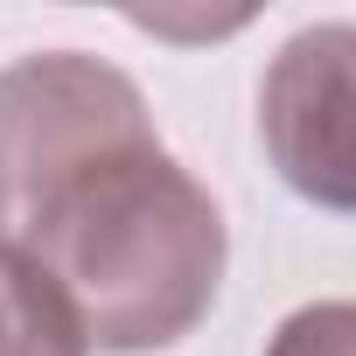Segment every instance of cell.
Wrapping results in <instances>:
<instances>
[{"label":"cell","instance_id":"cell-5","mask_svg":"<svg viewBox=\"0 0 356 356\" xmlns=\"http://www.w3.org/2000/svg\"><path fill=\"white\" fill-rule=\"evenodd\" d=\"M266 356H356V300H307V307H293L273 328Z\"/></svg>","mask_w":356,"mask_h":356},{"label":"cell","instance_id":"cell-2","mask_svg":"<svg viewBox=\"0 0 356 356\" xmlns=\"http://www.w3.org/2000/svg\"><path fill=\"white\" fill-rule=\"evenodd\" d=\"M154 147L140 84L84 49H42L0 70V245H22L35 217L98 161Z\"/></svg>","mask_w":356,"mask_h":356},{"label":"cell","instance_id":"cell-3","mask_svg":"<svg viewBox=\"0 0 356 356\" xmlns=\"http://www.w3.org/2000/svg\"><path fill=\"white\" fill-rule=\"evenodd\" d=\"M259 140L300 203L356 217V22L280 42L259 84Z\"/></svg>","mask_w":356,"mask_h":356},{"label":"cell","instance_id":"cell-1","mask_svg":"<svg viewBox=\"0 0 356 356\" xmlns=\"http://www.w3.org/2000/svg\"><path fill=\"white\" fill-rule=\"evenodd\" d=\"M29 252L98 356H154L203 328L224 286V210L161 140L98 161L35 217Z\"/></svg>","mask_w":356,"mask_h":356},{"label":"cell","instance_id":"cell-4","mask_svg":"<svg viewBox=\"0 0 356 356\" xmlns=\"http://www.w3.org/2000/svg\"><path fill=\"white\" fill-rule=\"evenodd\" d=\"M0 356H91L49 273L15 245H0Z\"/></svg>","mask_w":356,"mask_h":356}]
</instances>
